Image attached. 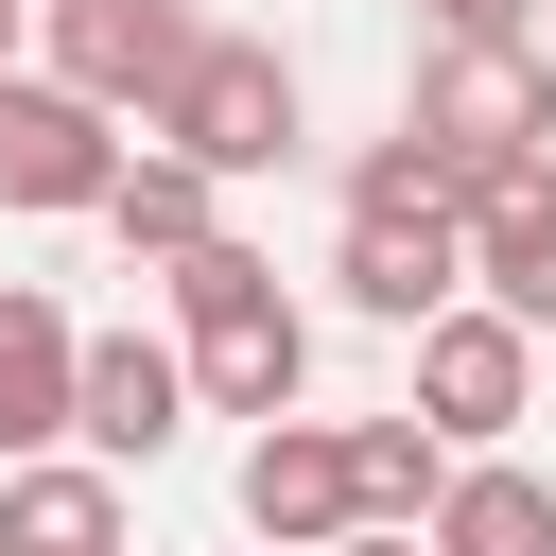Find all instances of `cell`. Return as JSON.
Returning a JSON list of instances; mask_svg holds the SVG:
<instances>
[{
  "label": "cell",
  "instance_id": "16",
  "mask_svg": "<svg viewBox=\"0 0 556 556\" xmlns=\"http://www.w3.org/2000/svg\"><path fill=\"white\" fill-rule=\"evenodd\" d=\"M348 208H452V191H434L417 139H365V156H348Z\"/></svg>",
  "mask_w": 556,
  "mask_h": 556
},
{
  "label": "cell",
  "instance_id": "11",
  "mask_svg": "<svg viewBox=\"0 0 556 556\" xmlns=\"http://www.w3.org/2000/svg\"><path fill=\"white\" fill-rule=\"evenodd\" d=\"M70 365H87V330H70L35 278H0V469H35V452L70 434Z\"/></svg>",
  "mask_w": 556,
  "mask_h": 556
},
{
  "label": "cell",
  "instance_id": "3",
  "mask_svg": "<svg viewBox=\"0 0 556 556\" xmlns=\"http://www.w3.org/2000/svg\"><path fill=\"white\" fill-rule=\"evenodd\" d=\"M139 139L243 191V174H278V156H295V70H278L261 35H191V52H174V87L139 104Z\"/></svg>",
  "mask_w": 556,
  "mask_h": 556
},
{
  "label": "cell",
  "instance_id": "20",
  "mask_svg": "<svg viewBox=\"0 0 556 556\" xmlns=\"http://www.w3.org/2000/svg\"><path fill=\"white\" fill-rule=\"evenodd\" d=\"M539 52H556V0H539Z\"/></svg>",
  "mask_w": 556,
  "mask_h": 556
},
{
  "label": "cell",
  "instance_id": "5",
  "mask_svg": "<svg viewBox=\"0 0 556 556\" xmlns=\"http://www.w3.org/2000/svg\"><path fill=\"white\" fill-rule=\"evenodd\" d=\"M330 295H348L365 330H434V313L469 295V208H348Z\"/></svg>",
  "mask_w": 556,
  "mask_h": 556
},
{
  "label": "cell",
  "instance_id": "12",
  "mask_svg": "<svg viewBox=\"0 0 556 556\" xmlns=\"http://www.w3.org/2000/svg\"><path fill=\"white\" fill-rule=\"evenodd\" d=\"M0 556H122V469L87 452H35V469H0Z\"/></svg>",
  "mask_w": 556,
  "mask_h": 556
},
{
  "label": "cell",
  "instance_id": "8",
  "mask_svg": "<svg viewBox=\"0 0 556 556\" xmlns=\"http://www.w3.org/2000/svg\"><path fill=\"white\" fill-rule=\"evenodd\" d=\"M174 52H191V0H35V70H52V87H87L104 122H122V104H156V87H174Z\"/></svg>",
  "mask_w": 556,
  "mask_h": 556
},
{
  "label": "cell",
  "instance_id": "2",
  "mask_svg": "<svg viewBox=\"0 0 556 556\" xmlns=\"http://www.w3.org/2000/svg\"><path fill=\"white\" fill-rule=\"evenodd\" d=\"M400 139H417V156H434V191L469 208L486 174H521V156L556 139V52H539V35H434V52H417Z\"/></svg>",
  "mask_w": 556,
  "mask_h": 556
},
{
  "label": "cell",
  "instance_id": "17",
  "mask_svg": "<svg viewBox=\"0 0 556 556\" xmlns=\"http://www.w3.org/2000/svg\"><path fill=\"white\" fill-rule=\"evenodd\" d=\"M434 35H539V0H434Z\"/></svg>",
  "mask_w": 556,
  "mask_h": 556
},
{
  "label": "cell",
  "instance_id": "13",
  "mask_svg": "<svg viewBox=\"0 0 556 556\" xmlns=\"http://www.w3.org/2000/svg\"><path fill=\"white\" fill-rule=\"evenodd\" d=\"M104 243L174 278L191 243H226V174H191V156H122V191H104Z\"/></svg>",
  "mask_w": 556,
  "mask_h": 556
},
{
  "label": "cell",
  "instance_id": "10",
  "mask_svg": "<svg viewBox=\"0 0 556 556\" xmlns=\"http://www.w3.org/2000/svg\"><path fill=\"white\" fill-rule=\"evenodd\" d=\"M469 295L521 313V330H556V156H521V174L469 191Z\"/></svg>",
  "mask_w": 556,
  "mask_h": 556
},
{
  "label": "cell",
  "instance_id": "4",
  "mask_svg": "<svg viewBox=\"0 0 556 556\" xmlns=\"http://www.w3.org/2000/svg\"><path fill=\"white\" fill-rule=\"evenodd\" d=\"M521 400H539V330H521V313H486V295H452V313L417 330V417H434L452 452H504V434H521Z\"/></svg>",
  "mask_w": 556,
  "mask_h": 556
},
{
  "label": "cell",
  "instance_id": "18",
  "mask_svg": "<svg viewBox=\"0 0 556 556\" xmlns=\"http://www.w3.org/2000/svg\"><path fill=\"white\" fill-rule=\"evenodd\" d=\"M330 556H434V539H417V521H348Z\"/></svg>",
  "mask_w": 556,
  "mask_h": 556
},
{
  "label": "cell",
  "instance_id": "6",
  "mask_svg": "<svg viewBox=\"0 0 556 556\" xmlns=\"http://www.w3.org/2000/svg\"><path fill=\"white\" fill-rule=\"evenodd\" d=\"M122 191V122L52 70H0V208H104Z\"/></svg>",
  "mask_w": 556,
  "mask_h": 556
},
{
  "label": "cell",
  "instance_id": "1",
  "mask_svg": "<svg viewBox=\"0 0 556 556\" xmlns=\"http://www.w3.org/2000/svg\"><path fill=\"white\" fill-rule=\"evenodd\" d=\"M174 330H191V400H208V417H243V434H261V417H295V400H313V313L278 295V261H261L243 226L174 261Z\"/></svg>",
  "mask_w": 556,
  "mask_h": 556
},
{
  "label": "cell",
  "instance_id": "19",
  "mask_svg": "<svg viewBox=\"0 0 556 556\" xmlns=\"http://www.w3.org/2000/svg\"><path fill=\"white\" fill-rule=\"evenodd\" d=\"M17 52H35V0H0V70H17Z\"/></svg>",
  "mask_w": 556,
  "mask_h": 556
},
{
  "label": "cell",
  "instance_id": "9",
  "mask_svg": "<svg viewBox=\"0 0 556 556\" xmlns=\"http://www.w3.org/2000/svg\"><path fill=\"white\" fill-rule=\"evenodd\" d=\"M70 434H87L104 469H156V452L191 434V348H156V330H87V365H70Z\"/></svg>",
  "mask_w": 556,
  "mask_h": 556
},
{
  "label": "cell",
  "instance_id": "7",
  "mask_svg": "<svg viewBox=\"0 0 556 556\" xmlns=\"http://www.w3.org/2000/svg\"><path fill=\"white\" fill-rule=\"evenodd\" d=\"M348 521H365L348 417H261V434H243V539H261V556H330Z\"/></svg>",
  "mask_w": 556,
  "mask_h": 556
},
{
  "label": "cell",
  "instance_id": "14",
  "mask_svg": "<svg viewBox=\"0 0 556 556\" xmlns=\"http://www.w3.org/2000/svg\"><path fill=\"white\" fill-rule=\"evenodd\" d=\"M417 539H434V556H556V486L504 469V452H452V504H434Z\"/></svg>",
  "mask_w": 556,
  "mask_h": 556
},
{
  "label": "cell",
  "instance_id": "15",
  "mask_svg": "<svg viewBox=\"0 0 556 556\" xmlns=\"http://www.w3.org/2000/svg\"><path fill=\"white\" fill-rule=\"evenodd\" d=\"M348 486H365V521H434L452 504V434L400 400V417H348Z\"/></svg>",
  "mask_w": 556,
  "mask_h": 556
}]
</instances>
